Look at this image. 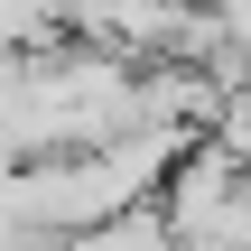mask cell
I'll use <instances>...</instances> for the list:
<instances>
[]
</instances>
